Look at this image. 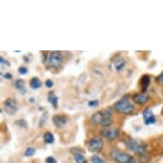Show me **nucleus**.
<instances>
[{"instance_id":"obj_11","label":"nucleus","mask_w":163,"mask_h":163,"mask_svg":"<svg viewBox=\"0 0 163 163\" xmlns=\"http://www.w3.org/2000/svg\"><path fill=\"white\" fill-rule=\"evenodd\" d=\"M68 117L65 115H57L53 116L52 118V121L56 127L57 128H61L64 126L66 123L68 122Z\"/></svg>"},{"instance_id":"obj_23","label":"nucleus","mask_w":163,"mask_h":163,"mask_svg":"<svg viewBox=\"0 0 163 163\" xmlns=\"http://www.w3.org/2000/svg\"><path fill=\"white\" fill-rule=\"evenodd\" d=\"M99 105V102L97 100H92L88 102V106L91 108H96Z\"/></svg>"},{"instance_id":"obj_14","label":"nucleus","mask_w":163,"mask_h":163,"mask_svg":"<svg viewBox=\"0 0 163 163\" xmlns=\"http://www.w3.org/2000/svg\"><path fill=\"white\" fill-rule=\"evenodd\" d=\"M15 87L21 95H24L26 93V92H27L26 87H25V82L21 79H17L16 81L15 82Z\"/></svg>"},{"instance_id":"obj_2","label":"nucleus","mask_w":163,"mask_h":163,"mask_svg":"<svg viewBox=\"0 0 163 163\" xmlns=\"http://www.w3.org/2000/svg\"><path fill=\"white\" fill-rule=\"evenodd\" d=\"M114 108L117 112L126 114V115L133 112L134 109V107L127 97H122L121 99H120L119 101H117L114 104Z\"/></svg>"},{"instance_id":"obj_25","label":"nucleus","mask_w":163,"mask_h":163,"mask_svg":"<svg viewBox=\"0 0 163 163\" xmlns=\"http://www.w3.org/2000/svg\"><path fill=\"white\" fill-rule=\"evenodd\" d=\"M44 84H45V86H46L47 88H51V87H53V85H54V83H53V81L51 80V79H46Z\"/></svg>"},{"instance_id":"obj_13","label":"nucleus","mask_w":163,"mask_h":163,"mask_svg":"<svg viewBox=\"0 0 163 163\" xmlns=\"http://www.w3.org/2000/svg\"><path fill=\"white\" fill-rule=\"evenodd\" d=\"M102 120H103V113L102 110L101 111H97L95 114H93L92 116V121L97 125H102Z\"/></svg>"},{"instance_id":"obj_20","label":"nucleus","mask_w":163,"mask_h":163,"mask_svg":"<svg viewBox=\"0 0 163 163\" xmlns=\"http://www.w3.org/2000/svg\"><path fill=\"white\" fill-rule=\"evenodd\" d=\"M36 153V150L34 148H27V150H25V152H24V155H25V156L27 157H31V156H34V155Z\"/></svg>"},{"instance_id":"obj_1","label":"nucleus","mask_w":163,"mask_h":163,"mask_svg":"<svg viewBox=\"0 0 163 163\" xmlns=\"http://www.w3.org/2000/svg\"><path fill=\"white\" fill-rule=\"evenodd\" d=\"M110 156L116 163H135V159L132 156L117 149H113Z\"/></svg>"},{"instance_id":"obj_6","label":"nucleus","mask_w":163,"mask_h":163,"mask_svg":"<svg viewBox=\"0 0 163 163\" xmlns=\"http://www.w3.org/2000/svg\"><path fill=\"white\" fill-rule=\"evenodd\" d=\"M62 60H63V57H62V55H61V52H59V51H53L50 55L48 61H49V64L51 65V67L57 68V67H59L61 64Z\"/></svg>"},{"instance_id":"obj_17","label":"nucleus","mask_w":163,"mask_h":163,"mask_svg":"<svg viewBox=\"0 0 163 163\" xmlns=\"http://www.w3.org/2000/svg\"><path fill=\"white\" fill-rule=\"evenodd\" d=\"M44 143H46V144H52V143L55 142V138L54 135L52 134L50 132H46V133H44Z\"/></svg>"},{"instance_id":"obj_16","label":"nucleus","mask_w":163,"mask_h":163,"mask_svg":"<svg viewBox=\"0 0 163 163\" xmlns=\"http://www.w3.org/2000/svg\"><path fill=\"white\" fill-rule=\"evenodd\" d=\"M48 100H49L50 103L54 107L55 109H57L58 97L56 96V94H55L54 92H51L49 93V95H48Z\"/></svg>"},{"instance_id":"obj_28","label":"nucleus","mask_w":163,"mask_h":163,"mask_svg":"<svg viewBox=\"0 0 163 163\" xmlns=\"http://www.w3.org/2000/svg\"><path fill=\"white\" fill-rule=\"evenodd\" d=\"M0 63L2 65H7V66H10V62L7 61L6 59H4V58L3 57H0Z\"/></svg>"},{"instance_id":"obj_4","label":"nucleus","mask_w":163,"mask_h":163,"mask_svg":"<svg viewBox=\"0 0 163 163\" xmlns=\"http://www.w3.org/2000/svg\"><path fill=\"white\" fill-rule=\"evenodd\" d=\"M3 109L8 115H14L18 110L16 101L13 98H7L3 102Z\"/></svg>"},{"instance_id":"obj_30","label":"nucleus","mask_w":163,"mask_h":163,"mask_svg":"<svg viewBox=\"0 0 163 163\" xmlns=\"http://www.w3.org/2000/svg\"><path fill=\"white\" fill-rule=\"evenodd\" d=\"M161 113H162V115H163V109H162V111H161Z\"/></svg>"},{"instance_id":"obj_26","label":"nucleus","mask_w":163,"mask_h":163,"mask_svg":"<svg viewBox=\"0 0 163 163\" xmlns=\"http://www.w3.org/2000/svg\"><path fill=\"white\" fill-rule=\"evenodd\" d=\"M45 162L46 163H57V161L56 160L54 157L49 156L45 159Z\"/></svg>"},{"instance_id":"obj_21","label":"nucleus","mask_w":163,"mask_h":163,"mask_svg":"<svg viewBox=\"0 0 163 163\" xmlns=\"http://www.w3.org/2000/svg\"><path fill=\"white\" fill-rule=\"evenodd\" d=\"M16 125L18 126H20L21 128H27V126H28L27 122L23 119H20L16 120Z\"/></svg>"},{"instance_id":"obj_29","label":"nucleus","mask_w":163,"mask_h":163,"mask_svg":"<svg viewBox=\"0 0 163 163\" xmlns=\"http://www.w3.org/2000/svg\"><path fill=\"white\" fill-rule=\"evenodd\" d=\"M4 78L6 79H11L13 78V75L10 74V73H6L5 75H4Z\"/></svg>"},{"instance_id":"obj_22","label":"nucleus","mask_w":163,"mask_h":163,"mask_svg":"<svg viewBox=\"0 0 163 163\" xmlns=\"http://www.w3.org/2000/svg\"><path fill=\"white\" fill-rule=\"evenodd\" d=\"M91 160H92V163H106L105 161L102 159L101 157H99L98 156H92V158H91Z\"/></svg>"},{"instance_id":"obj_3","label":"nucleus","mask_w":163,"mask_h":163,"mask_svg":"<svg viewBox=\"0 0 163 163\" xmlns=\"http://www.w3.org/2000/svg\"><path fill=\"white\" fill-rule=\"evenodd\" d=\"M125 143H126V147L134 153L143 155L146 152L147 145L142 142H138V141L132 139V138H127L125 141Z\"/></svg>"},{"instance_id":"obj_9","label":"nucleus","mask_w":163,"mask_h":163,"mask_svg":"<svg viewBox=\"0 0 163 163\" xmlns=\"http://www.w3.org/2000/svg\"><path fill=\"white\" fill-rule=\"evenodd\" d=\"M149 99H150V97L145 92L137 93V94L133 96V101L136 103H138V104H139V105L145 104L149 101Z\"/></svg>"},{"instance_id":"obj_8","label":"nucleus","mask_w":163,"mask_h":163,"mask_svg":"<svg viewBox=\"0 0 163 163\" xmlns=\"http://www.w3.org/2000/svg\"><path fill=\"white\" fill-rule=\"evenodd\" d=\"M143 117L144 120V124L147 126L153 125L156 122V118L154 115L153 112L151 111V109H146L143 112Z\"/></svg>"},{"instance_id":"obj_19","label":"nucleus","mask_w":163,"mask_h":163,"mask_svg":"<svg viewBox=\"0 0 163 163\" xmlns=\"http://www.w3.org/2000/svg\"><path fill=\"white\" fill-rule=\"evenodd\" d=\"M126 64V61H124L123 59H120L118 61H116L115 64V67L116 70H118V71H120L123 68H124V66Z\"/></svg>"},{"instance_id":"obj_12","label":"nucleus","mask_w":163,"mask_h":163,"mask_svg":"<svg viewBox=\"0 0 163 163\" xmlns=\"http://www.w3.org/2000/svg\"><path fill=\"white\" fill-rule=\"evenodd\" d=\"M81 151V150H80ZM80 151L78 149L72 150V152L74 153V159L76 163H87V160L85 159L84 153H80Z\"/></svg>"},{"instance_id":"obj_27","label":"nucleus","mask_w":163,"mask_h":163,"mask_svg":"<svg viewBox=\"0 0 163 163\" xmlns=\"http://www.w3.org/2000/svg\"><path fill=\"white\" fill-rule=\"evenodd\" d=\"M156 81L158 84H160V85H163V72L158 77L156 78Z\"/></svg>"},{"instance_id":"obj_18","label":"nucleus","mask_w":163,"mask_h":163,"mask_svg":"<svg viewBox=\"0 0 163 163\" xmlns=\"http://www.w3.org/2000/svg\"><path fill=\"white\" fill-rule=\"evenodd\" d=\"M150 84V77L149 75H143V77L141 78V86L143 87V91H146L148 86Z\"/></svg>"},{"instance_id":"obj_15","label":"nucleus","mask_w":163,"mask_h":163,"mask_svg":"<svg viewBox=\"0 0 163 163\" xmlns=\"http://www.w3.org/2000/svg\"><path fill=\"white\" fill-rule=\"evenodd\" d=\"M42 86V82L38 77H34L30 80V87L33 90H38Z\"/></svg>"},{"instance_id":"obj_7","label":"nucleus","mask_w":163,"mask_h":163,"mask_svg":"<svg viewBox=\"0 0 163 163\" xmlns=\"http://www.w3.org/2000/svg\"><path fill=\"white\" fill-rule=\"evenodd\" d=\"M101 135L109 140H115L119 138L120 132L118 129H109L104 128L101 131Z\"/></svg>"},{"instance_id":"obj_10","label":"nucleus","mask_w":163,"mask_h":163,"mask_svg":"<svg viewBox=\"0 0 163 163\" xmlns=\"http://www.w3.org/2000/svg\"><path fill=\"white\" fill-rule=\"evenodd\" d=\"M103 113V120H102V126L103 127H109L112 125V112L109 109H106L102 110Z\"/></svg>"},{"instance_id":"obj_5","label":"nucleus","mask_w":163,"mask_h":163,"mask_svg":"<svg viewBox=\"0 0 163 163\" xmlns=\"http://www.w3.org/2000/svg\"><path fill=\"white\" fill-rule=\"evenodd\" d=\"M103 147V142L99 137H94L89 141L88 149L92 152H98Z\"/></svg>"},{"instance_id":"obj_24","label":"nucleus","mask_w":163,"mask_h":163,"mask_svg":"<svg viewBox=\"0 0 163 163\" xmlns=\"http://www.w3.org/2000/svg\"><path fill=\"white\" fill-rule=\"evenodd\" d=\"M18 72L20 73V75H27V72H28V70H27V68H26V67H20V68H18Z\"/></svg>"}]
</instances>
